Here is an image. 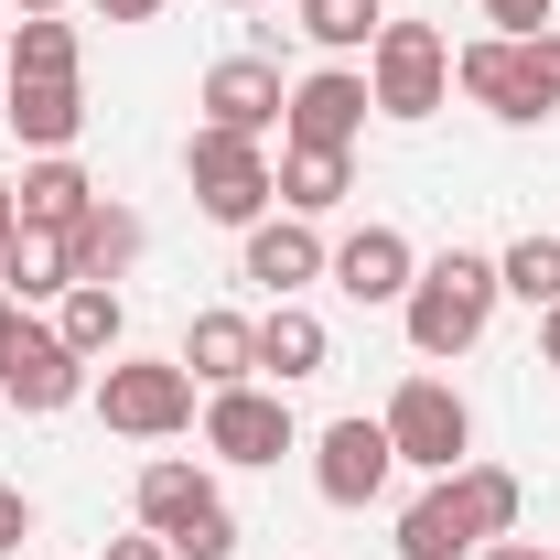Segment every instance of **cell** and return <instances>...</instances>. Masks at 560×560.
Masks as SVG:
<instances>
[{
	"label": "cell",
	"mask_w": 560,
	"mask_h": 560,
	"mask_svg": "<svg viewBox=\"0 0 560 560\" xmlns=\"http://www.w3.org/2000/svg\"><path fill=\"white\" fill-rule=\"evenodd\" d=\"M517 506L528 486L506 464H453V475H431V495L399 506V560H475L486 539H517Z\"/></svg>",
	"instance_id": "obj_1"
},
{
	"label": "cell",
	"mask_w": 560,
	"mask_h": 560,
	"mask_svg": "<svg viewBox=\"0 0 560 560\" xmlns=\"http://www.w3.org/2000/svg\"><path fill=\"white\" fill-rule=\"evenodd\" d=\"M495 302H506V280H495V259H475V248H442V259H420L410 302H399V324H410V346L442 366V355L486 346Z\"/></svg>",
	"instance_id": "obj_2"
},
{
	"label": "cell",
	"mask_w": 560,
	"mask_h": 560,
	"mask_svg": "<svg viewBox=\"0 0 560 560\" xmlns=\"http://www.w3.org/2000/svg\"><path fill=\"white\" fill-rule=\"evenodd\" d=\"M130 506H140V528H151L173 560H237V517H226V495H215L206 464H184V453L140 464Z\"/></svg>",
	"instance_id": "obj_3"
},
{
	"label": "cell",
	"mask_w": 560,
	"mask_h": 560,
	"mask_svg": "<svg viewBox=\"0 0 560 560\" xmlns=\"http://www.w3.org/2000/svg\"><path fill=\"white\" fill-rule=\"evenodd\" d=\"M453 86H464L486 119H506V130H539V119L560 108V55H550V33H528V44L475 33V44L453 55Z\"/></svg>",
	"instance_id": "obj_4"
},
{
	"label": "cell",
	"mask_w": 560,
	"mask_h": 560,
	"mask_svg": "<svg viewBox=\"0 0 560 560\" xmlns=\"http://www.w3.org/2000/svg\"><path fill=\"white\" fill-rule=\"evenodd\" d=\"M86 399H97V420H108L119 442H173V431H195V377H184V355H108Z\"/></svg>",
	"instance_id": "obj_5"
},
{
	"label": "cell",
	"mask_w": 560,
	"mask_h": 560,
	"mask_svg": "<svg viewBox=\"0 0 560 560\" xmlns=\"http://www.w3.org/2000/svg\"><path fill=\"white\" fill-rule=\"evenodd\" d=\"M184 184H195V206H206L215 226H259V215L280 206V162L248 130H195L184 140Z\"/></svg>",
	"instance_id": "obj_6"
},
{
	"label": "cell",
	"mask_w": 560,
	"mask_h": 560,
	"mask_svg": "<svg viewBox=\"0 0 560 560\" xmlns=\"http://www.w3.org/2000/svg\"><path fill=\"white\" fill-rule=\"evenodd\" d=\"M366 97H377V119H431L442 97H453V44L431 33V22H377V44H366Z\"/></svg>",
	"instance_id": "obj_7"
},
{
	"label": "cell",
	"mask_w": 560,
	"mask_h": 560,
	"mask_svg": "<svg viewBox=\"0 0 560 560\" xmlns=\"http://www.w3.org/2000/svg\"><path fill=\"white\" fill-rule=\"evenodd\" d=\"M377 420H388V453H399V464H420V475L475 464V410H464V388H453V377H399Z\"/></svg>",
	"instance_id": "obj_8"
},
{
	"label": "cell",
	"mask_w": 560,
	"mask_h": 560,
	"mask_svg": "<svg viewBox=\"0 0 560 560\" xmlns=\"http://www.w3.org/2000/svg\"><path fill=\"white\" fill-rule=\"evenodd\" d=\"M86 388H97V377H86V355H75L55 324H33V313H22V324L0 335V399H11V410L55 420V410H75Z\"/></svg>",
	"instance_id": "obj_9"
},
{
	"label": "cell",
	"mask_w": 560,
	"mask_h": 560,
	"mask_svg": "<svg viewBox=\"0 0 560 560\" xmlns=\"http://www.w3.org/2000/svg\"><path fill=\"white\" fill-rule=\"evenodd\" d=\"M388 475H399L388 420L346 410V420H324V431H313V495H324V506H377V495H388Z\"/></svg>",
	"instance_id": "obj_10"
},
{
	"label": "cell",
	"mask_w": 560,
	"mask_h": 560,
	"mask_svg": "<svg viewBox=\"0 0 560 560\" xmlns=\"http://www.w3.org/2000/svg\"><path fill=\"white\" fill-rule=\"evenodd\" d=\"M377 119V97H366V75L355 66H324V75H291V108H280V140L291 151H355Z\"/></svg>",
	"instance_id": "obj_11"
},
{
	"label": "cell",
	"mask_w": 560,
	"mask_h": 560,
	"mask_svg": "<svg viewBox=\"0 0 560 560\" xmlns=\"http://www.w3.org/2000/svg\"><path fill=\"white\" fill-rule=\"evenodd\" d=\"M291 442H302V420H291L280 388H259V377L248 388H206V453L215 464H280Z\"/></svg>",
	"instance_id": "obj_12"
},
{
	"label": "cell",
	"mask_w": 560,
	"mask_h": 560,
	"mask_svg": "<svg viewBox=\"0 0 560 560\" xmlns=\"http://www.w3.org/2000/svg\"><path fill=\"white\" fill-rule=\"evenodd\" d=\"M195 108H206V130H248V140H270V130H280V108H291V86H280L270 55H226V66H206Z\"/></svg>",
	"instance_id": "obj_13"
},
{
	"label": "cell",
	"mask_w": 560,
	"mask_h": 560,
	"mask_svg": "<svg viewBox=\"0 0 560 560\" xmlns=\"http://www.w3.org/2000/svg\"><path fill=\"white\" fill-rule=\"evenodd\" d=\"M324 280L346 291L355 313H377V302H410V280H420V248L399 237V226H355L346 248L324 259Z\"/></svg>",
	"instance_id": "obj_14"
},
{
	"label": "cell",
	"mask_w": 560,
	"mask_h": 560,
	"mask_svg": "<svg viewBox=\"0 0 560 560\" xmlns=\"http://www.w3.org/2000/svg\"><path fill=\"white\" fill-rule=\"evenodd\" d=\"M0 130H22V151H75L86 86L75 75H0Z\"/></svg>",
	"instance_id": "obj_15"
},
{
	"label": "cell",
	"mask_w": 560,
	"mask_h": 560,
	"mask_svg": "<svg viewBox=\"0 0 560 560\" xmlns=\"http://www.w3.org/2000/svg\"><path fill=\"white\" fill-rule=\"evenodd\" d=\"M324 259H335V248L313 237V215H259V226H248V280H259L270 302H291L302 280H324Z\"/></svg>",
	"instance_id": "obj_16"
},
{
	"label": "cell",
	"mask_w": 560,
	"mask_h": 560,
	"mask_svg": "<svg viewBox=\"0 0 560 560\" xmlns=\"http://www.w3.org/2000/svg\"><path fill=\"white\" fill-rule=\"evenodd\" d=\"M184 377L195 388H248L259 377V324L248 313H195L184 324Z\"/></svg>",
	"instance_id": "obj_17"
},
{
	"label": "cell",
	"mask_w": 560,
	"mask_h": 560,
	"mask_svg": "<svg viewBox=\"0 0 560 560\" xmlns=\"http://www.w3.org/2000/svg\"><path fill=\"white\" fill-rule=\"evenodd\" d=\"M324 366H335V335H324V313H302V302H270V313H259V377L302 388V377H324Z\"/></svg>",
	"instance_id": "obj_18"
},
{
	"label": "cell",
	"mask_w": 560,
	"mask_h": 560,
	"mask_svg": "<svg viewBox=\"0 0 560 560\" xmlns=\"http://www.w3.org/2000/svg\"><path fill=\"white\" fill-rule=\"evenodd\" d=\"M66 259H75V280H108V291H119V280H130V259H140V215L97 195V206L66 226Z\"/></svg>",
	"instance_id": "obj_19"
},
{
	"label": "cell",
	"mask_w": 560,
	"mask_h": 560,
	"mask_svg": "<svg viewBox=\"0 0 560 560\" xmlns=\"http://www.w3.org/2000/svg\"><path fill=\"white\" fill-rule=\"evenodd\" d=\"M0 291L33 313V302H66L75 291V259H66V237L55 226H11V248H0Z\"/></svg>",
	"instance_id": "obj_20"
},
{
	"label": "cell",
	"mask_w": 560,
	"mask_h": 560,
	"mask_svg": "<svg viewBox=\"0 0 560 560\" xmlns=\"http://www.w3.org/2000/svg\"><path fill=\"white\" fill-rule=\"evenodd\" d=\"M11 206H22V226H55V237H66L75 215L97 206V184L75 173V151H44V162H33V173L11 184Z\"/></svg>",
	"instance_id": "obj_21"
},
{
	"label": "cell",
	"mask_w": 560,
	"mask_h": 560,
	"mask_svg": "<svg viewBox=\"0 0 560 560\" xmlns=\"http://www.w3.org/2000/svg\"><path fill=\"white\" fill-rule=\"evenodd\" d=\"M355 195V151H291L280 140V215H335Z\"/></svg>",
	"instance_id": "obj_22"
},
{
	"label": "cell",
	"mask_w": 560,
	"mask_h": 560,
	"mask_svg": "<svg viewBox=\"0 0 560 560\" xmlns=\"http://www.w3.org/2000/svg\"><path fill=\"white\" fill-rule=\"evenodd\" d=\"M55 335H66V346L86 355V366H97V355H119L130 313H119V291H108V280H75L66 302H55Z\"/></svg>",
	"instance_id": "obj_23"
},
{
	"label": "cell",
	"mask_w": 560,
	"mask_h": 560,
	"mask_svg": "<svg viewBox=\"0 0 560 560\" xmlns=\"http://www.w3.org/2000/svg\"><path fill=\"white\" fill-rule=\"evenodd\" d=\"M495 280H506V302H528V313H550L560 302V237L550 226H528L506 259H495Z\"/></svg>",
	"instance_id": "obj_24"
},
{
	"label": "cell",
	"mask_w": 560,
	"mask_h": 560,
	"mask_svg": "<svg viewBox=\"0 0 560 560\" xmlns=\"http://www.w3.org/2000/svg\"><path fill=\"white\" fill-rule=\"evenodd\" d=\"M86 66V44H75L66 11H44V22H11V75H75Z\"/></svg>",
	"instance_id": "obj_25"
},
{
	"label": "cell",
	"mask_w": 560,
	"mask_h": 560,
	"mask_svg": "<svg viewBox=\"0 0 560 560\" xmlns=\"http://www.w3.org/2000/svg\"><path fill=\"white\" fill-rule=\"evenodd\" d=\"M291 11H302V33H313L324 55H366V44H377V22H388L377 0H291Z\"/></svg>",
	"instance_id": "obj_26"
},
{
	"label": "cell",
	"mask_w": 560,
	"mask_h": 560,
	"mask_svg": "<svg viewBox=\"0 0 560 560\" xmlns=\"http://www.w3.org/2000/svg\"><path fill=\"white\" fill-rule=\"evenodd\" d=\"M475 11H486L506 44H528V33H550V11H560V0H475Z\"/></svg>",
	"instance_id": "obj_27"
},
{
	"label": "cell",
	"mask_w": 560,
	"mask_h": 560,
	"mask_svg": "<svg viewBox=\"0 0 560 560\" xmlns=\"http://www.w3.org/2000/svg\"><path fill=\"white\" fill-rule=\"evenodd\" d=\"M22 539H33V495H22V486H0V560L22 550Z\"/></svg>",
	"instance_id": "obj_28"
},
{
	"label": "cell",
	"mask_w": 560,
	"mask_h": 560,
	"mask_svg": "<svg viewBox=\"0 0 560 560\" xmlns=\"http://www.w3.org/2000/svg\"><path fill=\"white\" fill-rule=\"evenodd\" d=\"M97 560H173V550H162L151 528H130V539H108V550H97Z\"/></svg>",
	"instance_id": "obj_29"
},
{
	"label": "cell",
	"mask_w": 560,
	"mask_h": 560,
	"mask_svg": "<svg viewBox=\"0 0 560 560\" xmlns=\"http://www.w3.org/2000/svg\"><path fill=\"white\" fill-rule=\"evenodd\" d=\"M97 22H162V0H86Z\"/></svg>",
	"instance_id": "obj_30"
},
{
	"label": "cell",
	"mask_w": 560,
	"mask_h": 560,
	"mask_svg": "<svg viewBox=\"0 0 560 560\" xmlns=\"http://www.w3.org/2000/svg\"><path fill=\"white\" fill-rule=\"evenodd\" d=\"M539 366H550V377H560V302H550V313H539Z\"/></svg>",
	"instance_id": "obj_31"
},
{
	"label": "cell",
	"mask_w": 560,
	"mask_h": 560,
	"mask_svg": "<svg viewBox=\"0 0 560 560\" xmlns=\"http://www.w3.org/2000/svg\"><path fill=\"white\" fill-rule=\"evenodd\" d=\"M475 560H550V550H528V539H486Z\"/></svg>",
	"instance_id": "obj_32"
},
{
	"label": "cell",
	"mask_w": 560,
	"mask_h": 560,
	"mask_svg": "<svg viewBox=\"0 0 560 560\" xmlns=\"http://www.w3.org/2000/svg\"><path fill=\"white\" fill-rule=\"evenodd\" d=\"M11 226H22V206H11V184H0V248H11Z\"/></svg>",
	"instance_id": "obj_33"
},
{
	"label": "cell",
	"mask_w": 560,
	"mask_h": 560,
	"mask_svg": "<svg viewBox=\"0 0 560 560\" xmlns=\"http://www.w3.org/2000/svg\"><path fill=\"white\" fill-rule=\"evenodd\" d=\"M11 11H22V22H44V11H66V0H11Z\"/></svg>",
	"instance_id": "obj_34"
},
{
	"label": "cell",
	"mask_w": 560,
	"mask_h": 560,
	"mask_svg": "<svg viewBox=\"0 0 560 560\" xmlns=\"http://www.w3.org/2000/svg\"><path fill=\"white\" fill-rule=\"evenodd\" d=\"M11 324H22V302H11V291H0V335H11Z\"/></svg>",
	"instance_id": "obj_35"
},
{
	"label": "cell",
	"mask_w": 560,
	"mask_h": 560,
	"mask_svg": "<svg viewBox=\"0 0 560 560\" xmlns=\"http://www.w3.org/2000/svg\"><path fill=\"white\" fill-rule=\"evenodd\" d=\"M0 75H11V22H0Z\"/></svg>",
	"instance_id": "obj_36"
},
{
	"label": "cell",
	"mask_w": 560,
	"mask_h": 560,
	"mask_svg": "<svg viewBox=\"0 0 560 560\" xmlns=\"http://www.w3.org/2000/svg\"><path fill=\"white\" fill-rule=\"evenodd\" d=\"M550 55H560V22H550Z\"/></svg>",
	"instance_id": "obj_37"
},
{
	"label": "cell",
	"mask_w": 560,
	"mask_h": 560,
	"mask_svg": "<svg viewBox=\"0 0 560 560\" xmlns=\"http://www.w3.org/2000/svg\"><path fill=\"white\" fill-rule=\"evenodd\" d=\"M237 11H248V0H237Z\"/></svg>",
	"instance_id": "obj_38"
}]
</instances>
